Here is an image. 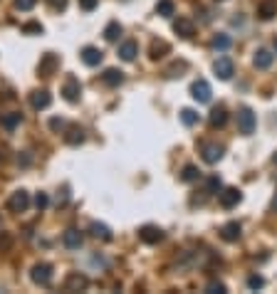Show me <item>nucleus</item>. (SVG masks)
<instances>
[{"mask_svg":"<svg viewBox=\"0 0 277 294\" xmlns=\"http://www.w3.org/2000/svg\"><path fill=\"white\" fill-rule=\"evenodd\" d=\"M186 69V62H176L171 69H168V77H181V72Z\"/></svg>","mask_w":277,"mask_h":294,"instance_id":"36","label":"nucleus"},{"mask_svg":"<svg viewBox=\"0 0 277 294\" xmlns=\"http://www.w3.org/2000/svg\"><path fill=\"white\" fill-rule=\"evenodd\" d=\"M102 82L107 84V87H119L124 82V72L122 69H114V67H109V69H104V74H102Z\"/></svg>","mask_w":277,"mask_h":294,"instance_id":"18","label":"nucleus"},{"mask_svg":"<svg viewBox=\"0 0 277 294\" xmlns=\"http://www.w3.org/2000/svg\"><path fill=\"white\" fill-rule=\"evenodd\" d=\"M275 52H277V40H275Z\"/></svg>","mask_w":277,"mask_h":294,"instance_id":"44","label":"nucleus"},{"mask_svg":"<svg viewBox=\"0 0 277 294\" xmlns=\"http://www.w3.org/2000/svg\"><path fill=\"white\" fill-rule=\"evenodd\" d=\"M272 210H277V195H275V201H272Z\"/></svg>","mask_w":277,"mask_h":294,"instance_id":"42","label":"nucleus"},{"mask_svg":"<svg viewBox=\"0 0 277 294\" xmlns=\"http://www.w3.org/2000/svg\"><path fill=\"white\" fill-rule=\"evenodd\" d=\"M198 178H201L198 166H193V163L183 166V171H181V180H183V183H193V180H198Z\"/></svg>","mask_w":277,"mask_h":294,"instance_id":"26","label":"nucleus"},{"mask_svg":"<svg viewBox=\"0 0 277 294\" xmlns=\"http://www.w3.org/2000/svg\"><path fill=\"white\" fill-rule=\"evenodd\" d=\"M23 32H28V35H32V32H35V35H42V25H40V23H25V25H23Z\"/></svg>","mask_w":277,"mask_h":294,"instance_id":"34","label":"nucleus"},{"mask_svg":"<svg viewBox=\"0 0 277 294\" xmlns=\"http://www.w3.org/2000/svg\"><path fill=\"white\" fill-rule=\"evenodd\" d=\"M272 59H275V55H272L270 50H262V47H260V50L255 52V57H252V64H255L257 69H267V67L272 64Z\"/></svg>","mask_w":277,"mask_h":294,"instance_id":"20","label":"nucleus"},{"mask_svg":"<svg viewBox=\"0 0 277 294\" xmlns=\"http://www.w3.org/2000/svg\"><path fill=\"white\" fill-rule=\"evenodd\" d=\"M208 121H211V126H225V121H228L225 107H213L211 114H208Z\"/></svg>","mask_w":277,"mask_h":294,"instance_id":"24","label":"nucleus"},{"mask_svg":"<svg viewBox=\"0 0 277 294\" xmlns=\"http://www.w3.org/2000/svg\"><path fill=\"white\" fill-rule=\"evenodd\" d=\"M220 188H223L220 178H218V176H208V193H220Z\"/></svg>","mask_w":277,"mask_h":294,"instance_id":"33","label":"nucleus"},{"mask_svg":"<svg viewBox=\"0 0 277 294\" xmlns=\"http://www.w3.org/2000/svg\"><path fill=\"white\" fill-rule=\"evenodd\" d=\"M191 96H193L198 104H208L211 96H213V89H211V84H208L206 79H196V82L191 84Z\"/></svg>","mask_w":277,"mask_h":294,"instance_id":"4","label":"nucleus"},{"mask_svg":"<svg viewBox=\"0 0 277 294\" xmlns=\"http://www.w3.org/2000/svg\"><path fill=\"white\" fill-rule=\"evenodd\" d=\"M64 141H67L69 146H79V144L84 141V131H82L79 126H69L67 134H64Z\"/></svg>","mask_w":277,"mask_h":294,"instance_id":"23","label":"nucleus"},{"mask_svg":"<svg viewBox=\"0 0 277 294\" xmlns=\"http://www.w3.org/2000/svg\"><path fill=\"white\" fill-rule=\"evenodd\" d=\"M20 121H23V114H20V112H8V114H3V119H0V126H3L5 131H13V129L20 126Z\"/></svg>","mask_w":277,"mask_h":294,"instance_id":"21","label":"nucleus"},{"mask_svg":"<svg viewBox=\"0 0 277 294\" xmlns=\"http://www.w3.org/2000/svg\"><path fill=\"white\" fill-rule=\"evenodd\" d=\"M272 163H275V166H277V153H275V156H272Z\"/></svg>","mask_w":277,"mask_h":294,"instance_id":"43","label":"nucleus"},{"mask_svg":"<svg viewBox=\"0 0 277 294\" xmlns=\"http://www.w3.org/2000/svg\"><path fill=\"white\" fill-rule=\"evenodd\" d=\"M0 223H3V220H0Z\"/></svg>","mask_w":277,"mask_h":294,"instance_id":"46","label":"nucleus"},{"mask_svg":"<svg viewBox=\"0 0 277 294\" xmlns=\"http://www.w3.org/2000/svg\"><path fill=\"white\" fill-rule=\"evenodd\" d=\"M47 203H50V198H47L45 193H37V195H35V208H37V210H45Z\"/></svg>","mask_w":277,"mask_h":294,"instance_id":"35","label":"nucleus"},{"mask_svg":"<svg viewBox=\"0 0 277 294\" xmlns=\"http://www.w3.org/2000/svg\"><path fill=\"white\" fill-rule=\"evenodd\" d=\"M37 0H15V8L18 10H32Z\"/></svg>","mask_w":277,"mask_h":294,"instance_id":"37","label":"nucleus"},{"mask_svg":"<svg viewBox=\"0 0 277 294\" xmlns=\"http://www.w3.org/2000/svg\"><path fill=\"white\" fill-rule=\"evenodd\" d=\"M119 35H122V25H119L117 20H112V23L104 28V37H107L109 42H117V40H119Z\"/></svg>","mask_w":277,"mask_h":294,"instance_id":"27","label":"nucleus"},{"mask_svg":"<svg viewBox=\"0 0 277 294\" xmlns=\"http://www.w3.org/2000/svg\"><path fill=\"white\" fill-rule=\"evenodd\" d=\"M173 32H176L178 37H183V40H191V37L196 35V25H193L191 18H178V20L173 23Z\"/></svg>","mask_w":277,"mask_h":294,"instance_id":"12","label":"nucleus"},{"mask_svg":"<svg viewBox=\"0 0 277 294\" xmlns=\"http://www.w3.org/2000/svg\"><path fill=\"white\" fill-rule=\"evenodd\" d=\"M57 67H60V57L52 55V52H47V55H42V59H40L37 72H40V77H52L57 72Z\"/></svg>","mask_w":277,"mask_h":294,"instance_id":"9","label":"nucleus"},{"mask_svg":"<svg viewBox=\"0 0 277 294\" xmlns=\"http://www.w3.org/2000/svg\"><path fill=\"white\" fill-rule=\"evenodd\" d=\"M62 96H64L69 104H77V102H79V96H82V84H79L77 77H67V79H64V84H62Z\"/></svg>","mask_w":277,"mask_h":294,"instance_id":"3","label":"nucleus"},{"mask_svg":"<svg viewBox=\"0 0 277 294\" xmlns=\"http://www.w3.org/2000/svg\"><path fill=\"white\" fill-rule=\"evenodd\" d=\"M243 201V193L238 190V188H223L220 193H218V203L225 208V210H230V208H235L238 203Z\"/></svg>","mask_w":277,"mask_h":294,"instance_id":"8","label":"nucleus"},{"mask_svg":"<svg viewBox=\"0 0 277 294\" xmlns=\"http://www.w3.org/2000/svg\"><path fill=\"white\" fill-rule=\"evenodd\" d=\"M223 153H225V146L223 144H216V141H208V144H203L201 146V156H203V161L206 163H218L220 158H223Z\"/></svg>","mask_w":277,"mask_h":294,"instance_id":"5","label":"nucleus"},{"mask_svg":"<svg viewBox=\"0 0 277 294\" xmlns=\"http://www.w3.org/2000/svg\"><path fill=\"white\" fill-rule=\"evenodd\" d=\"M255 126H257V119L252 114V109H250V107H243V109L238 112V129H240V134H243V136H250V134L255 131Z\"/></svg>","mask_w":277,"mask_h":294,"instance_id":"2","label":"nucleus"},{"mask_svg":"<svg viewBox=\"0 0 277 294\" xmlns=\"http://www.w3.org/2000/svg\"><path fill=\"white\" fill-rule=\"evenodd\" d=\"M247 287H250V289H262V287H265V279H262L260 274H250V277H247Z\"/></svg>","mask_w":277,"mask_h":294,"instance_id":"32","label":"nucleus"},{"mask_svg":"<svg viewBox=\"0 0 277 294\" xmlns=\"http://www.w3.org/2000/svg\"><path fill=\"white\" fill-rule=\"evenodd\" d=\"M52 104V96H50V91L47 89H35L30 94V107L32 109H47Z\"/></svg>","mask_w":277,"mask_h":294,"instance_id":"14","label":"nucleus"},{"mask_svg":"<svg viewBox=\"0 0 277 294\" xmlns=\"http://www.w3.org/2000/svg\"><path fill=\"white\" fill-rule=\"evenodd\" d=\"M8 208H10L13 213H25V210L30 208V195H28V190H15V193L10 195V201H8Z\"/></svg>","mask_w":277,"mask_h":294,"instance_id":"10","label":"nucleus"},{"mask_svg":"<svg viewBox=\"0 0 277 294\" xmlns=\"http://www.w3.org/2000/svg\"><path fill=\"white\" fill-rule=\"evenodd\" d=\"M206 292L208 294H223L225 292V284H223V282H218V279H211V282L206 284Z\"/></svg>","mask_w":277,"mask_h":294,"instance_id":"31","label":"nucleus"},{"mask_svg":"<svg viewBox=\"0 0 277 294\" xmlns=\"http://www.w3.org/2000/svg\"><path fill=\"white\" fill-rule=\"evenodd\" d=\"M47 5H50L52 10H64V8H67V0H47Z\"/></svg>","mask_w":277,"mask_h":294,"instance_id":"39","label":"nucleus"},{"mask_svg":"<svg viewBox=\"0 0 277 294\" xmlns=\"http://www.w3.org/2000/svg\"><path fill=\"white\" fill-rule=\"evenodd\" d=\"M168 42L166 40H154L151 42V50H149V55H151V59H161L163 55H168Z\"/></svg>","mask_w":277,"mask_h":294,"instance_id":"25","label":"nucleus"},{"mask_svg":"<svg viewBox=\"0 0 277 294\" xmlns=\"http://www.w3.org/2000/svg\"><path fill=\"white\" fill-rule=\"evenodd\" d=\"M87 284H89V279L82 272H69L64 277V292H82V289H87Z\"/></svg>","mask_w":277,"mask_h":294,"instance_id":"7","label":"nucleus"},{"mask_svg":"<svg viewBox=\"0 0 277 294\" xmlns=\"http://www.w3.org/2000/svg\"><path fill=\"white\" fill-rule=\"evenodd\" d=\"M218 3H223V0H218Z\"/></svg>","mask_w":277,"mask_h":294,"instance_id":"45","label":"nucleus"},{"mask_svg":"<svg viewBox=\"0 0 277 294\" xmlns=\"http://www.w3.org/2000/svg\"><path fill=\"white\" fill-rule=\"evenodd\" d=\"M257 15H260V20H272L277 15V0H262L257 5Z\"/></svg>","mask_w":277,"mask_h":294,"instance_id":"19","label":"nucleus"},{"mask_svg":"<svg viewBox=\"0 0 277 294\" xmlns=\"http://www.w3.org/2000/svg\"><path fill=\"white\" fill-rule=\"evenodd\" d=\"M240 233H243V228H240L238 220H230V223H225V225L220 228V237H223L225 242H238V240H240Z\"/></svg>","mask_w":277,"mask_h":294,"instance_id":"13","label":"nucleus"},{"mask_svg":"<svg viewBox=\"0 0 277 294\" xmlns=\"http://www.w3.org/2000/svg\"><path fill=\"white\" fill-rule=\"evenodd\" d=\"M89 235L97 237V240H112V230H109V225L94 220L92 225H89Z\"/></svg>","mask_w":277,"mask_h":294,"instance_id":"22","label":"nucleus"},{"mask_svg":"<svg viewBox=\"0 0 277 294\" xmlns=\"http://www.w3.org/2000/svg\"><path fill=\"white\" fill-rule=\"evenodd\" d=\"M30 153H23V156H18V163H20V166H30Z\"/></svg>","mask_w":277,"mask_h":294,"instance_id":"41","label":"nucleus"},{"mask_svg":"<svg viewBox=\"0 0 277 294\" xmlns=\"http://www.w3.org/2000/svg\"><path fill=\"white\" fill-rule=\"evenodd\" d=\"M213 72H216L218 79L228 82V79L235 74V64H233V59L230 57H218L216 62H213Z\"/></svg>","mask_w":277,"mask_h":294,"instance_id":"6","label":"nucleus"},{"mask_svg":"<svg viewBox=\"0 0 277 294\" xmlns=\"http://www.w3.org/2000/svg\"><path fill=\"white\" fill-rule=\"evenodd\" d=\"M211 45H213V50H216V52H225V50L233 45V40H230V35H216Z\"/></svg>","mask_w":277,"mask_h":294,"instance_id":"28","label":"nucleus"},{"mask_svg":"<svg viewBox=\"0 0 277 294\" xmlns=\"http://www.w3.org/2000/svg\"><path fill=\"white\" fill-rule=\"evenodd\" d=\"M139 237H141V242H146V245H158V242L163 240V230L156 228V225H144V228L139 230Z\"/></svg>","mask_w":277,"mask_h":294,"instance_id":"11","label":"nucleus"},{"mask_svg":"<svg viewBox=\"0 0 277 294\" xmlns=\"http://www.w3.org/2000/svg\"><path fill=\"white\" fill-rule=\"evenodd\" d=\"M97 3H99V0H79V8L89 13V10H94V8H97Z\"/></svg>","mask_w":277,"mask_h":294,"instance_id":"38","label":"nucleus"},{"mask_svg":"<svg viewBox=\"0 0 277 294\" xmlns=\"http://www.w3.org/2000/svg\"><path fill=\"white\" fill-rule=\"evenodd\" d=\"M50 129L52 131H60V129H64V121L62 119H50Z\"/></svg>","mask_w":277,"mask_h":294,"instance_id":"40","label":"nucleus"},{"mask_svg":"<svg viewBox=\"0 0 277 294\" xmlns=\"http://www.w3.org/2000/svg\"><path fill=\"white\" fill-rule=\"evenodd\" d=\"M181 121H183L186 126H193V124H198V114L193 109H183L181 112Z\"/></svg>","mask_w":277,"mask_h":294,"instance_id":"30","label":"nucleus"},{"mask_svg":"<svg viewBox=\"0 0 277 294\" xmlns=\"http://www.w3.org/2000/svg\"><path fill=\"white\" fill-rule=\"evenodd\" d=\"M136 55H139V45H136L134 40H124L122 45H119V57H122L124 62H134Z\"/></svg>","mask_w":277,"mask_h":294,"instance_id":"16","label":"nucleus"},{"mask_svg":"<svg viewBox=\"0 0 277 294\" xmlns=\"http://www.w3.org/2000/svg\"><path fill=\"white\" fill-rule=\"evenodd\" d=\"M156 13L161 18H171L173 15V0H158L156 3Z\"/></svg>","mask_w":277,"mask_h":294,"instance_id":"29","label":"nucleus"},{"mask_svg":"<svg viewBox=\"0 0 277 294\" xmlns=\"http://www.w3.org/2000/svg\"><path fill=\"white\" fill-rule=\"evenodd\" d=\"M30 279L35 282V284H40V287H50V282H52V265H47V262H37V265H32Z\"/></svg>","mask_w":277,"mask_h":294,"instance_id":"1","label":"nucleus"},{"mask_svg":"<svg viewBox=\"0 0 277 294\" xmlns=\"http://www.w3.org/2000/svg\"><path fill=\"white\" fill-rule=\"evenodd\" d=\"M102 50L99 47H92V45H87L84 50H82V62L87 64V67H97L99 62H102Z\"/></svg>","mask_w":277,"mask_h":294,"instance_id":"17","label":"nucleus"},{"mask_svg":"<svg viewBox=\"0 0 277 294\" xmlns=\"http://www.w3.org/2000/svg\"><path fill=\"white\" fill-rule=\"evenodd\" d=\"M62 242H64V247H67V250H79V247H82V242H84V235H82L79 230L69 228V230H64Z\"/></svg>","mask_w":277,"mask_h":294,"instance_id":"15","label":"nucleus"}]
</instances>
